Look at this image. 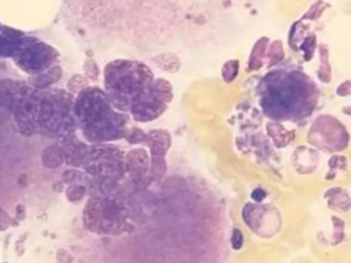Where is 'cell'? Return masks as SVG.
Masks as SVG:
<instances>
[{
    "instance_id": "obj_4",
    "label": "cell",
    "mask_w": 351,
    "mask_h": 263,
    "mask_svg": "<svg viewBox=\"0 0 351 263\" xmlns=\"http://www.w3.org/2000/svg\"><path fill=\"white\" fill-rule=\"evenodd\" d=\"M252 197L256 201H261L266 197V192L263 189L258 188L252 191Z\"/></svg>"
},
{
    "instance_id": "obj_1",
    "label": "cell",
    "mask_w": 351,
    "mask_h": 263,
    "mask_svg": "<svg viewBox=\"0 0 351 263\" xmlns=\"http://www.w3.org/2000/svg\"><path fill=\"white\" fill-rule=\"evenodd\" d=\"M106 90L125 106H130L139 121L159 117L171 102L169 82L155 78L149 66L134 60H117L106 69Z\"/></svg>"
},
{
    "instance_id": "obj_2",
    "label": "cell",
    "mask_w": 351,
    "mask_h": 263,
    "mask_svg": "<svg viewBox=\"0 0 351 263\" xmlns=\"http://www.w3.org/2000/svg\"><path fill=\"white\" fill-rule=\"evenodd\" d=\"M258 103L263 112L273 119H301L309 116L319 98L313 80L301 70L278 68L261 79Z\"/></svg>"
},
{
    "instance_id": "obj_3",
    "label": "cell",
    "mask_w": 351,
    "mask_h": 263,
    "mask_svg": "<svg viewBox=\"0 0 351 263\" xmlns=\"http://www.w3.org/2000/svg\"><path fill=\"white\" fill-rule=\"evenodd\" d=\"M232 247L236 250L241 248L243 245V236H242L241 231L239 229L234 230L233 234H232Z\"/></svg>"
}]
</instances>
